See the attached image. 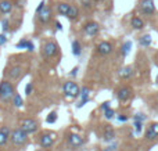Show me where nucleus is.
Listing matches in <instances>:
<instances>
[{"label":"nucleus","instance_id":"393cba45","mask_svg":"<svg viewBox=\"0 0 158 151\" xmlns=\"http://www.w3.org/2000/svg\"><path fill=\"white\" fill-rule=\"evenodd\" d=\"M29 43H31V40H27V39H22L21 42H18V43H17V49H28Z\"/></svg>","mask_w":158,"mask_h":151},{"label":"nucleus","instance_id":"4be33fe9","mask_svg":"<svg viewBox=\"0 0 158 151\" xmlns=\"http://www.w3.org/2000/svg\"><path fill=\"white\" fill-rule=\"evenodd\" d=\"M139 43L142 44L143 47H148L151 44V36L150 35H143L142 38L139 39Z\"/></svg>","mask_w":158,"mask_h":151},{"label":"nucleus","instance_id":"ea45409f","mask_svg":"<svg viewBox=\"0 0 158 151\" xmlns=\"http://www.w3.org/2000/svg\"><path fill=\"white\" fill-rule=\"evenodd\" d=\"M110 108V101H106V103H103V104H101V110H108Z\"/></svg>","mask_w":158,"mask_h":151},{"label":"nucleus","instance_id":"37998d69","mask_svg":"<svg viewBox=\"0 0 158 151\" xmlns=\"http://www.w3.org/2000/svg\"><path fill=\"white\" fill-rule=\"evenodd\" d=\"M101 151H112L111 149H110V147H107V149H103V150H101Z\"/></svg>","mask_w":158,"mask_h":151},{"label":"nucleus","instance_id":"aec40b11","mask_svg":"<svg viewBox=\"0 0 158 151\" xmlns=\"http://www.w3.org/2000/svg\"><path fill=\"white\" fill-rule=\"evenodd\" d=\"M104 140L106 141H111V140H114V137H115V132H114V129H111V128H107L106 129V132H104Z\"/></svg>","mask_w":158,"mask_h":151},{"label":"nucleus","instance_id":"72a5a7b5","mask_svg":"<svg viewBox=\"0 0 158 151\" xmlns=\"http://www.w3.org/2000/svg\"><path fill=\"white\" fill-rule=\"evenodd\" d=\"M133 118H135V121H140V122H143V121L146 119V116L143 115L142 112H139V114H136V115H135Z\"/></svg>","mask_w":158,"mask_h":151},{"label":"nucleus","instance_id":"f257e3e1","mask_svg":"<svg viewBox=\"0 0 158 151\" xmlns=\"http://www.w3.org/2000/svg\"><path fill=\"white\" fill-rule=\"evenodd\" d=\"M14 93H15V89H14V85L10 82V80H2L0 83V100H7L13 99Z\"/></svg>","mask_w":158,"mask_h":151},{"label":"nucleus","instance_id":"2f4dec72","mask_svg":"<svg viewBox=\"0 0 158 151\" xmlns=\"http://www.w3.org/2000/svg\"><path fill=\"white\" fill-rule=\"evenodd\" d=\"M81 4L86 8H90L93 6V0H81Z\"/></svg>","mask_w":158,"mask_h":151},{"label":"nucleus","instance_id":"a878e982","mask_svg":"<svg viewBox=\"0 0 158 151\" xmlns=\"http://www.w3.org/2000/svg\"><path fill=\"white\" fill-rule=\"evenodd\" d=\"M57 121V112H50L46 118V122L47 124H54Z\"/></svg>","mask_w":158,"mask_h":151},{"label":"nucleus","instance_id":"f03ea898","mask_svg":"<svg viewBox=\"0 0 158 151\" xmlns=\"http://www.w3.org/2000/svg\"><path fill=\"white\" fill-rule=\"evenodd\" d=\"M63 92H64V94H65L67 97H69V99H75V97H78L79 94H81V88H79L75 82L68 80V82L64 83Z\"/></svg>","mask_w":158,"mask_h":151},{"label":"nucleus","instance_id":"cd10ccee","mask_svg":"<svg viewBox=\"0 0 158 151\" xmlns=\"http://www.w3.org/2000/svg\"><path fill=\"white\" fill-rule=\"evenodd\" d=\"M114 115H115V111L112 110V108H108V110L104 111V116H106L107 119H112L114 118Z\"/></svg>","mask_w":158,"mask_h":151},{"label":"nucleus","instance_id":"7c9ffc66","mask_svg":"<svg viewBox=\"0 0 158 151\" xmlns=\"http://www.w3.org/2000/svg\"><path fill=\"white\" fill-rule=\"evenodd\" d=\"M32 90H33V85L32 83H27V86H25V94H27V96H31V94H32Z\"/></svg>","mask_w":158,"mask_h":151},{"label":"nucleus","instance_id":"2eb2a0df","mask_svg":"<svg viewBox=\"0 0 158 151\" xmlns=\"http://www.w3.org/2000/svg\"><path fill=\"white\" fill-rule=\"evenodd\" d=\"M89 94H90V89L89 88H82L81 89V94H79V96H81V103H79L78 104V107L81 108V107H83L85 104H86L87 101H89Z\"/></svg>","mask_w":158,"mask_h":151},{"label":"nucleus","instance_id":"ddd939ff","mask_svg":"<svg viewBox=\"0 0 158 151\" xmlns=\"http://www.w3.org/2000/svg\"><path fill=\"white\" fill-rule=\"evenodd\" d=\"M14 4L10 2V0H2L0 2V13L2 14H10L13 11Z\"/></svg>","mask_w":158,"mask_h":151},{"label":"nucleus","instance_id":"bb28decb","mask_svg":"<svg viewBox=\"0 0 158 151\" xmlns=\"http://www.w3.org/2000/svg\"><path fill=\"white\" fill-rule=\"evenodd\" d=\"M146 137L148 139V140H156L157 139V136H156V133L153 132V129H151L150 126H148V129H147V132H146Z\"/></svg>","mask_w":158,"mask_h":151},{"label":"nucleus","instance_id":"a19ab883","mask_svg":"<svg viewBox=\"0 0 158 151\" xmlns=\"http://www.w3.org/2000/svg\"><path fill=\"white\" fill-rule=\"evenodd\" d=\"M56 28H57L58 31H61V29H63V27H61V24H60V22H58V21H56Z\"/></svg>","mask_w":158,"mask_h":151},{"label":"nucleus","instance_id":"dca6fc26","mask_svg":"<svg viewBox=\"0 0 158 151\" xmlns=\"http://www.w3.org/2000/svg\"><path fill=\"white\" fill-rule=\"evenodd\" d=\"M131 25H132V28H133V29H139V31L144 28V22H143V19L140 18V17H137V15L132 17Z\"/></svg>","mask_w":158,"mask_h":151},{"label":"nucleus","instance_id":"6ab92c4d","mask_svg":"<svg viewBox=\"0 0 158 151\" xmlns=\"http://www.w3.org/2000/svg\"><path fill=\"white\" fill-rule=\"evenodd\" d=\"M78 17H79V10H78V7H77V6H72V4H71L68 14H67V18L71 19V21H75Z\"/></svg>","mask_w":158,"mask_h":151},{"label":"nucleus","instance_id":"e433bc0d","mask_svg":"<svg viewBox=\"0 0 158 151\" xmlns=\"http://www.w3.org/2000/svg\"><path fill=\"white\" fill-rule=\"evenodd\" d=\"M2 25H3V31H4V32H7V31H8V25H10V22H8V19H4Z\"/></svg>","mask_w":158,"mask_h":151},{"label":"nucleus","instance_id":"b1692460","mask_svg":"<svg viewBox=\"0 0 158 151\" xmlns=\"http://www.w3.org/2000/svg\"><path fill=\"white\" fill-rule=\"evenodd\" d=\"M13 104H14V107H17V108L22 107V104H24V100H22V97L19 96V94H14V97H13Z\"/></svg>","mask_w":158,"mask_h":151},{"label":"nucleus","instance_id":"473e14b6","mask_svg":"<svg viewBox=\"0 0 158 151\" xmlns=\"http://www.w3.org/2000/svg\"><path fill=\"white\" fill-rule=\"evenodd\" d=\"M0 130H2L3 133H6L7 136H11V132H13V130H11L8 126H2V128H0Z\"/></svg>","mask_w":158,"mask_h":151},{"label":"nucleus","instance_id":"c9c22d12","mask_svg":"<svg viewBox=\"0 0 158 151\" xmlns=\"http://www.w3.org/2000/svg\"><path fill=\"white\" fill-rule=\"evenodd\" d=\"M150 128H151V129H153V132L156 133V136H157V139H158V124L156 122V124L150 125Z\"/></svg>","mask_w":158,"mask_h":151},{"label":"nucleus","instance_id":"423d86ee","mask_svg":"<svg viewBox=\"0 0 158 151\" xmlns=\"http://www.w3.org/2000/svg\"><path fill=\"white\" fill-rule=\"evenodd\" d=\"M83 32L86 33L87 36L93 38V36L98 35V32H100V25H98L97 22H94V21H90V22H87V24H85Z\"/></svg>","mask_w":158,"mask_h":151},{"label":"nucleus","instance_id":"f704fd0d","mask_svg":"<svg viewBox=\"0 0 158 151\" xmlns=\"http://www.w3.org/2000/svg\"><path fill=\"white\" fill-rule=\"evenodd\" d=\"M44 7H46V2H40V3H39L38 8H36V14H39V13H40V11L43 10Z\"/></svg>","mask_w":158,"mask_h":151},{"label":"nucleus","instance_id":"4468645a","mask_svg":"<svg viewBox=\"0 0 158 151\" xmlns=\"http://www.w3.org/2000/svg\"><path fill=\"white\" fill-rule=\"evenodd\" d=\"M21 74H22V68L19 65H15V67H13V68H10V71L7 72V76L10 78L11 80H14V79H18V78L21 76Z\"/></svg>","mask_w":158,"mask_h":151},{"label":"nucleus","instance_id":"39448f33","mask_svg":"<svg viewBox=\"0 0 158 151\" xmlns=\"http://www.w3.org/2000/svg\"><path fill=\"white\" fill-rule=\"evenodd\" d=\"M19 126H21V129L24 130V132H27L28 135H31V133H35L36 130H38L39 125L35 119L27 118V119H22L21 124H19Z\"/></svg>","mask_w":158,"mask_h":151},{"label":"nucleus","instance_id":"9d476101","mask_svg":"<svg viewBox=\"0 0 158 151\" xmlns=\"http://www.w3.org/2000/svg\"><path fill=\"white\" fill-rule=\"evenodd\" d=\"M54 137L56 135H42L40 136V140H39V143H40V146L43 147V149H49V147L53 146V143H54Z\"/></svg>","mask_w":158,"mask_h":151},{"label":"nucleus","instance_id":"4c0bfd02","mask_svg":"<svg viewBox=\"0 0 158 151\" xmlns=\"http://www.w3.org/2000/svg\"><path fill=\"white\" fill-rule=\"evenodd\" d=\"M7 42V38H6L4 33H0V46H3V44Z\"/></svg>","mask_w":158,"mask_h":151},{"label":"nucleus","instance_id":"412c9836","mask_svg":"<svg viewBox=\"0 0 158 151\" xmlns=\"http://www.w3.org/2000/svg\"><path fill=\"white\" fill-rule=\"evenodd\" d=\"M81 53H82L81 43H79L78 40H74V42H72V54L78 57V55H81Z\"/></svg>","mask_w":158,"mask_h":151},{"label":"nucleus","instance_id":"58836bf2","mask_svg":"<svg viewBox=\"0 0 158 151\" xmlns=\"http://www.w3.org/2000/svg\"><path fill=\"white\" fill-rule=\"evenodd\" d=\"M118 121H119V122H126V121H128V116L121 114V115H118Z\"/></svg>","mask_w":158,"mask_h":151},{"label":"nucleus","instance_id":"c03bdc74","mask_svg":"<svg viewBox=\"0 0 158 151\" xmlns=\"http://www.w3.org/2000/svg\"><path fill=\"white\" fill-rule=\"evenodd\" d=\"M157 83H158V76H157Z\"/></svg>","mask_w":158,"mask_h":151},{"label":"nucleus","instance_id":"6e6552de","mask_svg":"<svg viewBox=\"0 0 158 151\" xmlns=\"http://www.w3.org/2000/svg\"><path fill=\"white\" fill-rule=\"evenodd\" d=\"M52 15H53V11H52V8L47 7V6L40 11V13L38 14L39 21H40L42 24H47V22H49L50 19H52Z\"/></svg>","mask_w":158,"mask_h":151},{"label":"nucleus","instance_id":"0eeeda50","mask_svg":"<svg viewBox=\"0 0 158 151\" xmlns=\"http://www.w3.org/2000/svg\"><path fill=\"white\" fill-rule=\"evenodd\" d=\"M140 10H142L143 14H146V15L154 14V11H156L154 2L153 0H142V3H140Z\"/></svg>","mask_w":158,"mask_h":151},{"label":"nucleus","instance_id":"20e7f679","mask_svg":"<svg viewBox=\"0 0 158 151\" xmlns=\"http://www.w3.org/2000/svg\"><path fill=\"white\" fill-rule=\"evenodd\" d=\"M57 53H58V46H57V43H56V42H53V40L46 42V43H44V46L42 47V54H43L46 58L54 57Z\"/></svg>","mask_w":158,"mask_h":151},{"label":"nucleus","instance_id":"c85d7f7f","mask_svg":"<svg viewBox=\"0 0 158 151\" xmlns=\"http://www.w3.org/2000/svg\"><path fill=\"white\" fill-rule=\"evenodd\" d=\"M8 137H10V136H7L6 133H3L2 130H0V146H4V144L7 143Z\"/></svg>","mask_w":158,"mask_h":151},{"label":"nucleus","instance_id":"5701e85b","mask_svg":"<svg viewBox=\"0 0 158 151\" xmlns=\"http://www.w3.org/2000/svg\"><path fill=\"white\" fill-rule=\"evenodd\" d=\"M131 49H132V42H131V40L125 42V43L122 44V49H121V51H122V55H123V57H126V55L129 54Z\"/></svg>","mask_w":158,"mask_h":151},{"label":"nucleus","instance_id":"a211bd4d","mask_svg":"<svg viewBox=\"0 0 158 151\" xmlns=\"http://www.w3.org/2000/svg\"><path fill=\"white\" fill-rule=\"evenodd\" d=\"M132 74H133V71H132L131 67H123V68H121L119 72H118L121 79H129V78L132 76Z\"/></svg>","mask_w":158,"mask_h":151},{"label":"nucleus","instance_id":"a18cd8bd","mask_svg":"<svg viewBox=\"0 0 158 151\" xmlns=\"http://www.w3.org/2000/svg\"><path fill=\"white\" fill-rule=\"evenodd\" d=\"M98 2H103V0H98Z\"/></svg>","mask_w":158,"mask_h":151},{"label":"nucleus","instance_id":"f8f14e48","mask_svg":"<svg viewBox=\"0 0 158 151\" xmlns=\"http://www.w3.org/2000/svg\"><path fill=\"white\" fill-rule=\"evenodd\" d=\"M68 143L71 144L72 147L78 149V147H81L82 144H83V137L77 135V133H71V135L68 136Z\"/></svg>","mask_w":158,"mask_h":151},{"label":"nucleus","instance_id":"c756f323","mask_svg":"<svg viewBox=\"0 0 158 151\" xmlns=\"http://www.w3.org/2000/svg\"><path fill=\"white\" fill-rule=\"evenodd\" d=\"M133 126H135V132L139 135V133L142 132V129H143V124H142L140 121H135V125H133Z\"/></svg>","mask_w":158,"mask_h":151},{"label":"nucleus","instance_id":"79ce46f5","mask_svg":"<svg viewBox=\"0 0 158 151\" xmlns=\"http://www.w3.org/2000/svg\"><path fill=\"white\" fill-rule=\"evenodd\" d=\"M78 74V67H77V68H74V69H72V72H71V75H72V76H74V75H77Z\"/></svg>","mask_w":158,"mask_h":151},{"label":"nucleus","instance_id":"1a4fd4ad","mask_svg":"<svg viewBox=\"0 0 158 151\" xmlns=\"http://www.w3.org/2000/svg\"><path fill=\"white\" fill-rule=\"evenodd\" d=\"M97 53L101 55H107L110 54V53L112 51V44L110 43V42H100V43L97 44Z\"/></svg>","mask_w":158,"mask_h":151},{"label":"nucleus","instance_id":"f3484780","mask_svg":"<svg viewBox=\"0 0 158 151\" xmlns=\"http://www.w3.org/2000/svg\"><path fill=\"white\" fill-rule=\"evenodd\" d=\"M69 7H71L69 3H65V2L60 3V4H57V13L63 17H67V14H68V11H69Z\"/></svg>","mask_w":158,"mask_h":151},{"label":"nucleus","instance_id":"7ed1b4c3","mask_svg":"<svg viewBox=\"0 0 158 151\" xmlns=\"http://www.w3.org/2000/svg\"><path fill=\"white\" fill-rule=\"evenodd\" d=\"M10 137H11V141H13L15 146H22V144H25L28 141V133L24 132L21 128H18V129L11 132Z\"/></svg>","mask_w":158,"mask_h":151},{"label":"nucleus","instance_id":"9b49d317","mask_svg":"<svg viewBox=\"0 0 158 151\" xmlns=\"http://www.w3.org/2000/svg\"><path fill=\"white\" fill-rule=\"evenodd\" d=\"M117 97L119 101H128L132 97V90L129 88H121L117 92Z\"/></svg>","mask_w":158,"mask_h":151}]
</instances>
